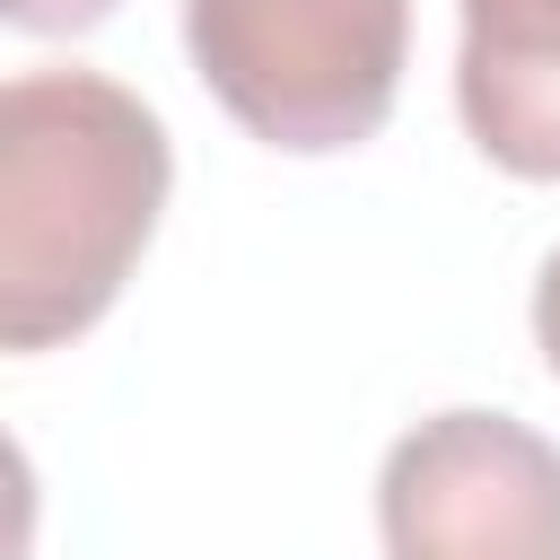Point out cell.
I'll use <instances>...</instances> for the list:
<instances>
[{
    "label": "cell",
    "instance_id": "6da1fadb",
    "mask_svg": "<svg viewBox=\"0 0 560 560\" xmlns=\"http://www.w3.org/2000/svg\"><path fill=\"white\" fill-rule=\"evenodd\" d=\"M175 158L105 70H18L0 96V341L52 350L131 280Z\"/></svg>",
    "mask_w": 560,
    "mask_h": 560
},
{
    "label": "cell",
    "instance_id": "3957f363",
    "mask_svg": "<svg viewBox=\"0 0 560 560\" xmlns=\"http://www.w3.org/2000/svg\"><path fill=\"white\" fill-rule=\"evenodd\" d=\"M385 560H560V446L516 411H438L385 446Z\"/></svg>",
    "mask_w": 560,
    "mask_h": 560
},
{
    "label": "cell",
    "instance_id": "7a4b0ae2",
    "mask_svg": "<svg viewBox=\"0 0 560 560\" xmlns=\"http://www.w3.org/2000/svg\"><path fill=\"white\" fill-rule=\"evenodd\" d=\"M184 52L254 140L332 158L385 131L411 0H184Z\"/></svg>",
    "mask_w": 560,
    "mask_h": 560
},
{
    "label": "cell",
    "instance_id": "8992f818",
    "mask_svg": "<svg viewBox=\"0 0 560 560\" xmlns=\"http://www.w3.org/2000/svg\"><path fill=\"white\" fill-rule=\"evenodd\" d=\"M534 350H542V368L560 376V245H551L542 271H534Z\"/></svg>",
    "mask_w": 560,
    "mask_h": 560
},
{
    "label": "cell",
    "instance_id": "5b68a950",
    "mask_svg": "<svg viewBox=\"0 0 560 560\" xmlns=\"http://www.w3.org/2000/svg\"><path fill=\"white\" fill-rule=\"evenodd\" d=\"M122 0H0V18L9 26H26V35H88V26H105Z\"/></svg>",
    "mask_w": 560,
    "mask_h": 560
},
{
    "label": "cell",
    "instance_id": "277c9868",
    "mask_svg": "<svg viewBox=\"0 0 560 560\" xmlns=\"http://www.w3.org/2000/svg\"><path fill=\"white\" fill-rule=\"evenodd\" d=\"M455 114L508 175L560 184V0H455Z\"/></svg>",
    "mask_w": 560,
    "mask_h": 560
}]
</instances>
